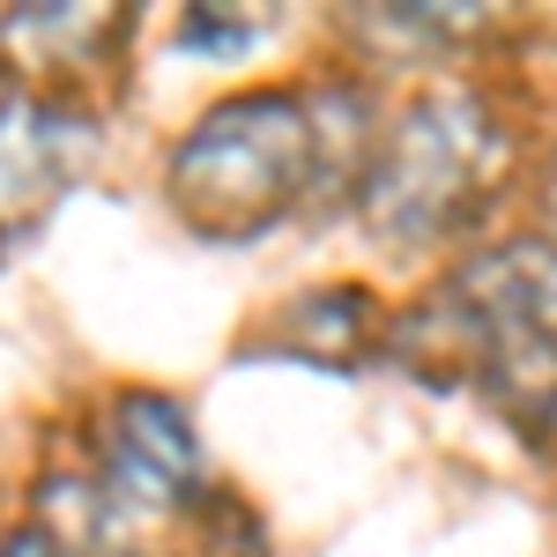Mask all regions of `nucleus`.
I'll use <instances>...</instances> for the list:
<instances>
[{"label":"nucleus","mask_w":557,"mask_h":557,"mask_svg":"<svg viewBox=\"0 0 557 557\" xmlns=\"http://www.w3.org/2000/svg\"><path fill=\"white\" fill-rule=\"evenodd\" d=\"M97 157V127L75 104L52 97H8L0 104V238L30 231Z\"/></svg>","instance_id":"20e7f679"},{"label":"nucleus","mask_w":557,"mask_h":557,"mask_svg":"<svg viewBox=\"0 0 557 557\" xmlns=\"http://www.w3.org/2000/svg\"><path fill=\"white\" fill-rule=\"evenodd\" d=\"M380 335L372 298L364 290H320V298H290L283 320L260 335V349H283V357H312V364H357Z\"/></svg>","instance_id":"423d86ee"},{"label":"nucleus","mask_w":557,"mask_h":557,"mask_svg":"<svg viewBox=\"0 0 557 557\" xmlns=\"http://www.w3.org/2000/svg\"><path fill=\"white\" fill-rule=\"evenodd\" d=\"M498 172H506V120L475 89H431L380 141L364 172V215L394 246H424L469 223Z\"/></svg>","instance_id":"f03ea898"},{"label":"nucleus","mask_w":557,"mask_h":557,"mask_svg":"<svg viewBox=\"0 0 557 557\" xmlns=\"http://www.w3.org/2000/svg\"><path fill=\"white\" fill-rule=\"evenodd\" d=\"M320 178V104L305 89H238L172 149V209L209 246L268 238Z\"/></svg>","instance_id":"f257e3e1"},{"label":"nucleus","mask_w":557,"mask_h":557,"mask_svg":"<svg viewBox=\"0 0 557 557\" xmlns=\"http://www.w3.org/2000/svg\"><path fill=\"white\" fill-rule=\"evenodd\" d=\"M178 38L194 45V52H223V45H246V38H260V23H246V15H223V8H194Z\"/></svg>","instance_id":"0eeeda50"},{"label":"nucleus","mask_w":557,"mask_h":557,"mask_svg":"<svg viewBox=\"0 0 557 557\" xmlns=\"http://www.w3.org/2000/svg\"><path fill=\"white\" fill-rule=\"evenodd\" d=\"M0 557H75V550H67V543H52L38 520H30V528H8V535H0Z\"/></svg>","instance_id":"6e6552de"},{"label":"nucleus","mask_w":557,"mask_h":557,"mask_svg":"<svg viewBox=\"0 0 557 557\" xmlns=\"http://www.w3.org/2000/svg\"><path fill=\"white\" fill-rule=\"evenodd\" d=\"M104 491L120 506H194L209 491L201 438L172 394H120L104 424Z\"/></svg>","instance_id":"7ed1b4c3"},{"label":"nucleus","mask_w":557,"mask_h":557,"mask_svg":"<svg viewBox=\"0 0 557 557\" xmlns=\"http://www.w3.org/2000/svg\"><path fill=\"white\" fill-rule=\"evenodd\" d=\"M446 298L483 327H535L557 335V238H513L454 268Z\"/></svg>","instance_id":"39448f33"}]
</instances>
